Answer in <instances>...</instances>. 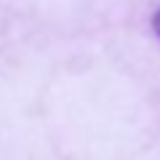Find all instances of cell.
Instances as JSON below:
<instances>
[{
    "label": "cell",
    "instance_id": "6da1fadb",
    "mask_svg": "<svg viewBox=\"0 0 160 160\" xmlns=\"http://www.w3.org/2000/svg\"><path fill=\"white\" fill-rule=\"evenodd\" d=\"M152 29H155V35L160 38V8L155 11V16H152Z\"/></svg>",
    "mask_w": 160,
    "mask_h": 160
}]
</instances>
